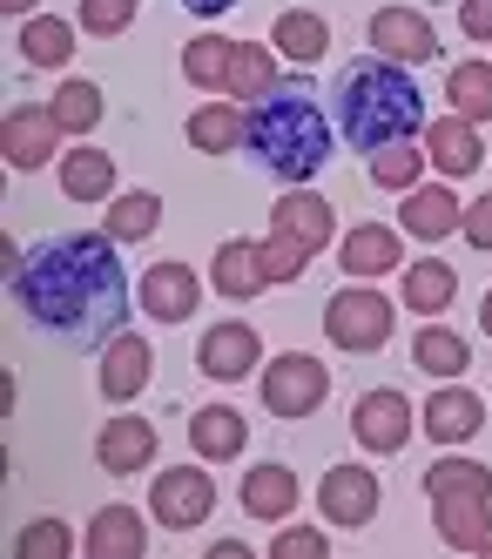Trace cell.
Masks as SVG:
<instances>
[{"instance_id":"d590c367","label":"cell","mask_w":492,"mask_h":559,"mask_svg":"<svg viewBox=\"0 0 492 559\" xmlns=\"http://www.w3.org/2000/svg\"><path fill=\"white\" fill-rule=\"evenodd\" d=\"M364 163H372V182L391 189V195L419 189V169H432V163H419V142H391V148H378V155H364Z\"/></svg>"},{"instance_id":"7c38bea8","label":"cell","mask_w":492,"mask_h":559,"mask_svg":"<svg viewBox=\"0 0 492 559\" xmlns=\"http://www.w3.org/2000/svg\"><path fill=\"white\" fill-rule=\"evenodd\" d=\"M149 378H155V344L142 331H115L102 344V378H95L102 397H108V405H129V397L149 391Z\"/></svg>"},{"instance_id":"cb8c5ba5","label":"cell","mask_w":492,"mask_h":559,"mask_svg":"<svg viewBox=\"0 0 492 559\" xmlns=\"http://www.w3.org/2000/svg\"><path fill=\"white\" fill-rule=\"evenodd\" d=\"M338 263H344V276H391L405 263V243L391 223H358L338 243Z\"/></svg>"},{"instance_id":"836d02e7","label":"cell","mask_w":492,"mask_h":559,"mask_svg":"<svg viewBox=\"0 0 492 559\" xmlns=\"http://www.w3.org/2000/svg\"><path fill=\"white\" fill-rule=\"evenodd\" d=\"M48 108H55V122H61L68 135H89V129L102 122V108H108V102H102V88H95V82H74V74H68V82L55 88V102H48Z\"/></svg>"},{"instance_id":"44dd1931","label":"cell","mask_w":492,"mask_h":559,"mask_svg":"<svg viewBox=\"0 0 492 559\" xmlns=\"http://www.w3.org/2000/svg\"><path fill=\"white\" fill-rule=\"evenodd\" d=\"M479 425H485V405L466 384H438L425 397V438H438V445H466V438H479Z\"/></svg>"},{"instance_id":"9a60e30c","label":"cell","mask_w":492,"mask_h":559,"mask_svg":"<svg viewBox=\"0 0 492 559\" xmlns=\"http://www.w3.org/2000/svg\"><path fill=\"white\" fill-rule=\"evenodd\" d=\"M372 48L385 61H438V27L419 14V8H378L372 14Z\"/></svg>"},{"instance_id":"8fae6325","label":"cell","mask_w":492,"mask_h":559,"mask_svg":"<svg viewBox=\"0 0 492 559\" xmlns=\"http://www.w3.org/2000/svg\"><path fill=\"white\" fill-rule=\"evenodd\" d=\"M351 438L364 452H405V438H412V397L405 391H364L351 405Z\"/></svg>"},{"instance_id":"d6a6232c","label":"cell","mask_w":492,"mask_h":559,"mask_svg":"<svg viewBox=\"0 0 492 559\" xmlns=\"http://www.w3.org/2000/svg\"><path fill=\"white\" fill-rule=\"evenodd\" d=\"M445 102L466 122H492V61H459L445 74Z\"/></svg>"},{"instance_id":"603a6c76","label":"cell","mask_w":492,"mask_h":559,"mask_svg":"<svg viewBox=\"0 0 492 559\" xmlns=\"http://www.w3.org/2000/svg\"><path fill=\"white\" fill-rule=\"evenodd\" d=\"M189 148H202V155H236L243 142H250V108L243 102H202L196 115H189Z\"/></svg>"},{"instance_id":"8992f818","label":"cell","mask_w":492,"mask_h":559,"mask_svg":"<svg viewBox=\"0 0 492 559\" xmlns=\"http://www.w3.org/2000/svg\"><path fill=\"white\" fill-rule=\"evenodd\" d=\"M324 337H331L338 350H351V357L385 350V337H391V297H378L372 284L338 290L331 304H324Z\"/></svg>"},{"instance_id":"ee69618b","label":"cell","mask_w":492,"mask_h":559,"mask_svg":"<svg viewBox=\"0 0 492 559\" xmlns=\"http://www.w3.org/2000/svg\"><path fill=\"white\" fill-rule=\"evenodd\" d=\"M479 331H485V337H492V290H485V297H479Z\"/></svg>"},{"instance_id":"d6986e66","label":"cell","mask_w":492,"mask_h":559,"mask_svg":"<svg viewBox=\"0 0 492 559\" xmlns=\"http://www.w3.org/2000/svg\"><path fill=\"white\" fill-rule=\"evenodd\" d=\"M459 223H466V210H459V195L445 189V182H432V189H405V203H398V229H405V236L438 243V236H453Z\"/></svg>"},{"instance_id":"ba28073f","label":"cell","mask_w":492,"mask_h":559,"mask_svg":"<svg viewBox=\"0 0 492 559\" xmlns=\"http://www.w3.org/2000/svg\"><path fill=\"white\" fill-rule=\"evenodd\" d=\"M378 478L364 472V465H331L317 478V512L331 519V526H344V533H364L378 519Z\"/></svg>"},{"instance_id":"1f68e13d","label":"cell","mask_w":492,"mask_h":559,"mask_svg":"<svg viewBox=\"0 0 492 559\" xmlns=\"http://www.w3.org/2000/svg\"><path fill=\"white\" fill-rule=\"evenodd\" d=\"M115 243H149V236L162 229V195L155 189H129L108 203V223H102Z\"/></svg>"},{"instance_id":"5b68a950","label":"cell","mask_w":492,"mask_h":559,"mask_svg":"<svg viewBox=\"0 0 492 559\" xmlns=\"http://www.w3.org/2000/svg\"><path fill=\"white\" fill-rule=\"evenodd\" d=\"M331 405V371L311 350H283L263 365V412L270 418H311Z\"/></svg>"},{"instance_id":"7402d4cb","label":"cell","mask_w":492,"mask_h":559,"mask_svg":"<svg viewBox=\"0 0 492 559\" xmlns=\"http://www.w3.org/2000/svg\"><path fill=\"white\" fill-rule=\"evenodd\" d=\"M89 559H142L149 552V526L136 506H102L89 519V546H81Z\"/></svg>"},{"instance_id":"74e56055","label":"cell","mask_w":492,"mask_h":559,"mask_svg":"<svg viewBox=\"0 0 492 559\" xmlns=\"http://www.w3.org/2000/svg\"><path fill=\"white\" fill-rule=\"evenodd\" d=\"M14 552H21V559H68L74 546H68V526H61V519H34V526H21Z\"/></svg>"},{"instance_id":"ac0fdd59","label":"cell","mask_w":492,"mask_h":559,"mask_svg":"<svg viewBox=\"0 0 492 559\" xmlns=\"http://www.w3.org/2000/svg\"><path fill=\"white\" fill-rule=\"evenodd\" d=\"M243 445H250V418L243 412H230V405L189 412V452L202 465H230V459H243Z\"/></svg>"},{"instance_id":"f35d334b","label":"cell","mask_w":492,"mask_h":559,"mask_svg":"<svg viewBox=\"0 0 492 559\" xmlns=\"http://www.w3.org/2000/svg\"><path fill=\"white\" fill-rule=\"evenodd\" d=\"M136 8L142 0H81V27H89L95 41H108V34H121L136 21Z\"/></svg>"},{"instance_id":"e575fe53","label":"cell","mask_w":492,"mask_h":559,"mask_svg":"<svg viewBox=\"0 0 492 559\" xmlns=\"http://www.w3.org/2000/svg\"><path fill=\"white\" fill-rule=\"evenodd\" d=\"M230 48L236 41H223V34H196V41L183 48V74L196 88H223L230 82Z\"/></svg>"},{"instance_id":"60d3db41","label":"cell","mask_w":492,"mask_h":559,"mask_svg":"<svg viewBox=\"0 0 492 559\" xmlns=\"http://www.w3.org/2000/svg\"><path fill=\"white\" fill-rule=\"evenodd\" d=\"M459 229H466V243H472V250H492V195H479Z\"/></svg>"},{"instance_id":"4fadbf2b","label":"cell","mask_w":492,"mask_h":559,"mask_svg":"<svg viewBox=\"0 0 492 559\" xmlns=\"http://www.w3.org/2000/svg\"><path fill=\"white\" fill-rule=\"evenodd\" d=\"M270 229H277V236H291V243H304V250L317 257V250H331V236H338V210L324 203L311 182H297V189H283V195H277Z\"/></svg>"},{"instance_id":"d4e9b609","label":"cell","mask_w":492,"mask_h":559,"mask_svg":"<svg viewBox=\"0 0 492 559\" xmlns=\"http://www.w3.org/2000/svg\"><path fill=\"white\" fill-rule=\"evenodd\" d=\"M277 61H283V55L263 48V41H236V48H230V82H223V95L243 102V108H257V102L283 82V68H277Z\"/></svg>"},{"instance_id":"83f0119b","label":"cell","mask_w":492,"mask_h":559,"mask_svg":"<svg viewBox=\"0 0 492 559\" xmlns=\"http://www.w3.org/2000/svg\"><path fill=\"white\" fill-rule=\"evenodd\" d=\"M61 195L68 203H115V163L102 148H68L61 155Z\"/></svg>"},{"instance_id":"7a4b0ae2","label":"cell","mask_w":492,"mask_h":559,"mask_svg":"<svg viewBox=\"0 0 492 559\" xmlns=\"http://www.w3.org/2000/svg\"><path fill=\"white\" fill-rule=\"evenodd\" d=\"M331 115H338V135L358 155H378L391 142H419L425 129V88L405 61H358L338 74L331 88Z\"/></svg>"},{"instance_id":"4316f807","label":"cell","mask_w":492,"mask_h":559,"mask_svg":"<svg viewBox=\"0 0 492 559\" xmlns=\"http://www.w3.org/2000/svg\"><path fill=\"white\" fill-rule=\"evenodd\" d=\"M210 284H216V297H230V304H250L270 276H263V257H257V243H223L216 250V263H210Z\"/></svg>"},{"instance_id":"4dcf8cb0","label":"cell","mask_w":492,"mask_h":559,"mask_svg":"<svg viewBox=\"0 0 492 559\" xmlns=\"http://www.w3.org/2000/svg\"><path fill=\"white\" fill-rule=\"evenodd\" d=\"M14 48H21L27 68H68V61H74V27L55 21V14H27Z\"/></svg>"},{"instance_id":"9c48e42d","label":"cell","mask_w":492,"mask_h":559,"mask_svg":"<svg viewBox=\"0 0 492 559\" xmlns=\"http://www.w3.org/2000/svg\"><path fill=\"white\" fill-rule=\"evenodd\" d=\"M257 357H263V337L250 324H210L196 344V371L210 378V384H243V378H257Z\"/></svg>"},{"instance_id":"8d00e7d4","label":"cell","mask_w":492,"mask_h":559,"mask_svg":"<svg viewBox=\"0 0 492 559\" xmlns=\"http://www.w3.org/2000/svg\"><path fill=\"white\" fill-rule=\"evenodd\" d=\"M257 257H263V276H270V284H297V276L311 270V250L291 243V236H277V229L257 236Z\"/></svg>"},{"instance_id":"6da1fadb","label":"cell","mask_w":492,"mask_h":559,"mask_svg":"<svg viewBox=\"0 0 492 559\" xmlns=\"http://www.w3.org/2000/svg\"><path fill=\"white\" fill-rule=\"evenodd\" d=\"M121 243L102 229H68V236H48L14 276V304L34 331H48L74 350H95L108 344L121 324H129V270L115 257Z\"/></svg>"},{"instance_id":"3957f363","label":"cell","mask_w":492,"mask_h":559,"mask_svg":"<svg viewBox=\"0 0 492 559\" xmlns=\"http://www.w3.org/2000/svg\"><path fill=\"white\" fill-rule=\"evenodd\" d=\"M331 148H338V135H331V115H324L311 82H277L250 108V142H243V155H250L263 176L297 189L331 163Z\"/></svg>"},{"instance_id":"484cf974","label":"cell","mask_w":492,"mask_h":559,"mask_svg":"<svg viewBox=\"0 0 492 559\" xmlns=\"http://www.w3.org/2000/svg\"><path fill=\"white\" fill-rule=\"evenodd\" d=\"M270 48L283 55V61H324L331 55V21L324 14H311V8H283L277 14V27H270Z\"/></svg>"},{"instance_id":"2e32d148","label":"cell","mask_w":492,"mask_h":559,"mask_svg":"<svg viewBox=\"0 0 492 559\" xmlns=\"http://www.w3.org/2000/svg\"><path fill=\"white\" fill-rule=\"evenodd\" d=\"M155 425L149 418H136V412H121V418H108L102 431H95V465L108 472V478H129V472H142L149 459H155Z\"/></svg>"},{"instance_id":"30bf717a","label":"cell","mask_w":492,"mask_h":559,"mask_svg":"<svg viewBox=\"0 0 492 559\" xmlns=\"http://www.w3.org/2000/svg\"><path fill=\"white\" fill-rule=\"evenodd\" d=\"M61 122H55V108H8L0 115V155H8V169H48L55 163V148H61Z\"/></svg>"},{"instance_id":"ffe728a7","label":"cell","mask_w":492,"mask_h":559,"mask_svg":"<svg viewBox=\"0 0 492 559\" xmlns=\"http://www.w3.org/2000/svg\"><path fill=\"white\" fill-rule=\"evenodd\" d=\"M243 512L263 519V526H283V519L297 512V472L291 465H250L243 472V486H236Z\"/></svg>"},{"instance_id":"277c9868","label":"cell","mask_w":492,"mask_h":559,"mask_svg":"<svg viewBox=\"0 0 492 559\" xmlns=\"http://www.w3.org/2000/svg\"><path fill=\"white\" fill-rule=\"evenodd\" d=\"M425 499H432V526L453 552H485L492 539V465L479 459H438L425 472Z\"/></svg>"},{"instance_id":"e0dca14e","label":"cell","mask_w":492,"mask_h":559,"mask_svg":"<svg viewBox=\"0 0 492 559\" xmlns=\"http://www.w3.org/2000/svg\"><path fill=\"white\" fill-rule=\"evenodd\" d=\"M425 163L445 176V182H459L485 163V142H479V122H466V115H438V122H425Z\"/></svg>"},{"instance_id":"f546056e","label":"cell","mask_w":492,"mask_h":559,"mask_svg":"<svg viewBox=\"0 0 492 559\" xmlns=\"http://www.w3.org/2000/svg\"><path fill=\"white\" fill-rule=\"evenodd\" d=\"M412 365H419L425 378H438V384H453V378H466V371H472V344H466L459 331L432 324V331H419V337H412Z\"/></svg>"},{"instance_id":"f6af8a7d","label":"cell","mask_w":492,"mask_h":559,"mask_svg":"<svg viewBox=\"0 0 492 559\" xmlns=\"http://www.w3.org/2000/svg\"><path fill=\"white\" fill-rule=\"evenodd\" d=\"M0 8H8V14H34V8H40V0H0Z\"/></svg>"},{"instance_id":"5bb4252c","label":"cell","mask_w":492,"mask_h":559,"mask_svg":"<svg viewBox=\"0 0 492 559\" xmlns=\"http://www.w3.org/2000/svg\"><path fill=\"white\" fill-rule=\"evenodd\" d=\"M136 304L155 317V324H189L196 304H202V276L189 263H155L142 284H136Z\"/></svg>"},{"instance_id":"b9f144b4","label":"cell","mask_w":492,"mask_h":559,"mask_svg":"<svg viewBox=\"0 0 492 559\" xmlns=\"http://www.w3.org/2000/svg\"><path fill=\"white\" fill-rule=\"evenodd\" d=\"M459 27H466V41H492V0H466Z\"/></svg>"},{"instance_id":"52a82bcc","label":"cell","mask_w":492,"mask_h":559,"mask_svg":"<svg viewBox=\"0 0 492 559\" xmlns=\"http://www.w3.org/2000/svg\"><path fill=\"white\" fill-rule=\"evenodd\" d=\"M149 512H155V526H162V533H189V526H202V519L216 512V478H210V465L196 459V465L155 472Z\"/></svg>"},{"instance_id":"f1b7e54d","label":"cell","mask_w":492,"mask_h":559,"mask_svg":"<svg viewBox=\"0 0 492 559\" xmlns=\"http://www.w3.org/2000/svg\"><path fill=\"white\" fill-rule=\"evenodd\" d=\"M398 297H405V310H419V317H445V310H453V297H459V276H453V263L425 257V263L405 270Z\"/></svg>"},{"instance_id":"ab89813d","label":"cell","mask_w":492,"mask_h":559,"mask_svg":"<svg viewBox=\"0 0 492 559\" xmlns=\"http://www.w3.org/2000/svg\"><path fill=\"white\" fill-rule=\"evenodd\" d=\"M324 552H331V539L317 526H283L277 546H270V559H324Z\"/></svg>"},{"instance_id":"7bdbcfd3","label":"cell","mask_w":492,"mask_h":559,"mask_svg":"<svg viewBox=\"0 0 492 559\" xmlns=\"http://www.w3.org/2000/svg\"><path fill=\"white\" fill-rule=\"evenodd\" d=\"M183 8H189L196 21H216V14H230V8H236V0H183Z\"/></svg>"}]
</instances>
